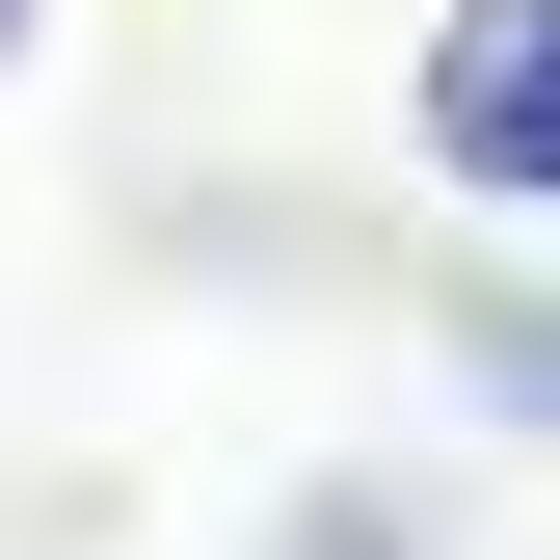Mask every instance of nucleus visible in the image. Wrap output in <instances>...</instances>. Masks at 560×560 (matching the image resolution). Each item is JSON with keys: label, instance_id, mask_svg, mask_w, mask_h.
<instances>
[{"label": "nucleus", "instance_id": "f257e3e1", "mask_svg": "<svg viewBox=\"0 0 560 560\" xmlns=\"http://www.w3.org/2000/svg\"><path fill=\"white\" fill-rule=\"evenodd\" d=\"M400 133H428V187H454V214L560 241V0H454V27H428V81H400Z\"/></svg>", "mask_w": 560, "mask_h": 560}, {"label": "nucleus", "instance_id": "f03ea898", "mask_svg": "<svg viewBox=\"0 0 560 560\" xmlns=\"http://www.w3.org/2000/svg\"><path fill=\"white\" fill-rule=\"evenodd\" d=\"M454 347H480V400H508V428H560V294H508V267H480Z\"/></svg>", "mask_w": 560, "mask_h": 560}, {"label": "nucleus", "instance_id": "7ed1b4c3", "mask_svg": "<svg viewBox=\"0 0 560 560\" xmlns=\"http://www.w3.org/2000/svg\"><path fill=\"white\" fill-rule=\"evenodd\" d=\"M267 560H428V508H374V480H294V534Z\"/></svg>", "mask_w": 560, "mask_h": 560}, {"label": "nucleus", "instance_id": "20e7f679", "mask_svg": "<svg viewBox=\"0 0 560 560\" xmlns=\"http://www.w3.org/2000/svg\"><path fill=\"white\" fill-rule=\"evenodd\" d=\"M0 54H27V0H0Z\"/></svg>", "mask_w": 560, "mask_h": 560}]
</instances>
